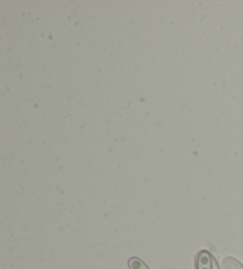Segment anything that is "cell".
Segmentation results:
<instances>
[{"instance_id": "6da1fadb", "label": "cell", "mask_w": 243, "mask_h": 269, "mask_svg": "<svg viewBox=\"0 0 243 269\" xmlns=\"http://www.w3.org/2000/svg\"><path fill=\"white\" fill-rule=\"evenodd\" d=\"M197 269H212L211 255L208 251H200L197 259Z\"/></svg>"}, {"instance_id": "7a4b0ae2", "label": "cell", "mask_w": 243, "mask_h": 269, "mask_svg": "<svg viewBox=\"0 0 243 269\" xmlns=\"http://www.w3.org/2000/svg\"><path fill=\"white\" fill-rule=\"evenodd\" d=\"M128 266H130V269H149L147 266L138 257H131L130 261H128Z\"/></svg>"}]
</instances>
